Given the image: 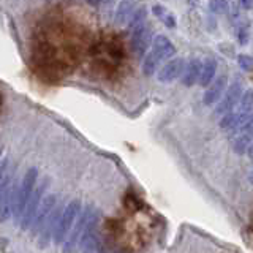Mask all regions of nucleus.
Instances as JSON below:
<instances>
[{
	"mask_svg": "<svg viewBox=\"0 0 253 253\" xmlns=\"http://www.w3.org/2000/svg\"><path fill=\"white\" fill-rule=\"evenodd\" d=\"M124 47L121 40L114 34H103L93 47L95 65L105 75H114L122 65Z\"/></svg>",
	"mask_w": 253,
	"mask_h": 253,
	"instance_id": "nucleus-1",
	"label": "nucleus"
},
{
	"mask_svg": "<svg viewBox=\"0 0 253 253\" xmlns=\"http://www.w3.org/2000/svg\"><path fill=\"white\" fill-rule=\"evenodd\" d=\"M176 54V47L169 42L168 37L158 35L152 42V49L146 55L144 63H142V71L146 76H152L157 68L160 67V63L165 59H169Z\"/></svg>",
	"mask_w": 253,
	"mask_h": 253,
	"instance_id": "nucleus-2",
	"label": "nucleus"
},
{
	"mask_svg": "<svg viewBox=\"0 0 253 253\" xmlns=\"http://www.w3.org/2000/svg\"><path fill=\"white\" fill-rule=\"evenodd\" d=\"M37 180H38V171H37V168H30L26 172V176L22 177L21 184H19V188L14 192L11 215L14 217L16 221L21 220V215H22L24 209H26L29 198H30L32 192H34L35 185H37Z\"/></svg>",
	"mask_w": 253,
	"mask_h": 253,
	"instance_id": "nucleus-3",
	"label": "nucleus"
},
{
	"mask_svg": "<svg viewBox=\"0 0 253 253\" xmlns=\"http://www.w3.org/2000/svg\"><path fill=\"white\" fill-rule=\"evenodd\" d=\"M49 184H51L49 177L44 176V177L42 179V182H40V184L34 188V192H32V195H30V198H29V201H27L26 209H24L22 215H21V220H19L21 228L24 229V231L30 228L32 221H34V218H35V215H37L38 208H40V204H42V201H43L44 193H46L47 187H49Z\"/></svg>",
	"mask_w": 253,
	"mask_h": 253,
	"instance_id": "nucleus-4",
	"label": "nucleus"
},
{
	"mask_svg": "<svg viewBox=\"0 0 253 253\" xmlns=\"http://www.w3.org/2000/svg\"><path fill=\"white\" fill-rule=\"evenodd\" d=\"M79 212H81V201L79 200H73L65 209H63L62 215L57 221V226H55V231H54L55 244H62L67 239V234L71 231V225L75 223Z\"/></svg>",
	"mask_w": 253,
	"mask_h": 253,
	"instance_id": "nucleus-5",
	"label": "nucleus"
},
{
	"mask_svg": "<svg viewBox=\"0 0 253 253\" xmlns=\"http://www.w3.org/2000/svg\"><path fill=\"white\" fill-rule=\"evenodd\" d=\"M98 231H100V212L93 211L89 223L85 225V229L79 241V247H81L83 253H93L98 247Z\"/></svg>",
	"mask_w": 253,
	"mask_h": 253,
	"instance_id": "nucleus-6",
	"label": "nucleus"
},
{
	"mask_svg": "<svg viewBox=\"0 0 253 253\" xmlns=\"http://www.w3.org/2000/svg\"><path fill=\"white\" fill-rule=\"evenodd\" d=\"M152 42H154V32L147 22H142L138 27L133 29L130 44L136 57H142L149 49V46L152 44Z\"/></svg>",
	"mask_w": 253,
	"mask_h": 253,
	"instance_id": "nucleus-7",
	"label": "nucleus"
},
{
	"mask_svg": "<svg viewBox=\"0 0 253 253\" xmlns=\"http://www.w3.org/2000/svg\"><path fill=\"white\" fill-rule=\"evenodd\" d=\"M93 212V208L92 206H87L84 211L79 212V218H78V223L75 225V228L70 231V237L68 241L63 245V252L65 253H75L78 252V247H79V241H81V236L85 229V225L89 223L90 220V215Z\"/></svg>",
	"mask_w": 253,
	"mask_h": 253,
	"instance_id": "nucleus-8",
	"label": "nucleus"
},
{
	"mask_svg": "<svg viewBox=\"0 0 253 253\" xmlns=\"http://www.w3.org/2000/svg\"><path fill=\"white\" fill-rule=\"evenodd\" d=\"M55 204H57V196L55 195H47L43 198L42 204H40L38 208V212L37 215L34 218V221H32V236H37L40 231L43 229L44 226V221L47 220V217H49V213L52 212V209L55 208Z\"/></svg>",
	"mask_w": 253,
	"mask_h": 253,
	"instance_id": "nucleus-9",
	"label": "nucleus"
},
{
	"mask_svg": "<svg viewBox=\"0 0 253 253\" xmlns=\"http://www.w3.org/2000/svg\"><path fill=\"white\" fill-rule=\"evenodd\" d=\"M242 85L239 83H234L229 85V89L228 92L225 93V97L223 100H221L218 105H217V109H215V116H220V117H223L225 114L228 113H231V111L236 108V105L239 103V100L242 98Z\"/></svg>",
	"mask_w": 253,
	"mask_h": 253,
	"instance_id": "nucleus-10",
	"label": "nucleus"
},
{
	"mask_svg": "<svg viewBox=\"0 0 253 253\" xmlns=\"http://www.w3.org/2000/svg\"><path fill=\"white\" fill-rule=\"evenodd\" d=\"M233 138V149L237 154H252V121L241 125ZM233 133V134H234Z\"/></svg>",
	"mask_w": 253,
	"mask_h": 253,
	"instance_id": "nucleus-11",
	"label": "nucleus"
},
{
	"mask_svg": "<svg viewBox=\"0 0 253 253\" xmlns=\"http://www.w3.org/2000/svg\"><path fill=\"white\" fill-rule=\"evenodd\" d=\"M62 212H63V206L62 204H55V208L52 209V212L49 213V217H47V220L44 221L46 226H43V229L40 233V242L38 245L42 249H44L47 244L51 242L52 239V236H54V231H55V226H57V221L62 215Z\"/></svg>",
	"mask_w": 253,
	"mask_h": 253,
	"instance_id": "nucleus-12",
	"label": "nucleus"
},
{
	"mask_svg": "<svg viewBox=\"0 0 253 253\" xmlns=\"http://www.w3.org/2000/svg\"><path fill=\"white\" fill-rule=\"evenodd\" d=\"M184 68H185V60L184 59H172L169 62H166V65H163L160 68V71H158V81L160 83H172L176 81L177 78L182 76V73H184Z\"/></svg>",
	"mask_w": 253,
	"mask_h": 253,
	"instance_id": "nucleus-13",
	"label": "nucleus"
},
{
	"mask_svg": "<svg viewBox=\"0 0 253 253\" xmlns=\"http://www.w3.org/2000/svg\"><path fill=\"white\" fill-rule=\"evenodd\" d=\"M226 85H228V79L225 75H221L218 76L215 81L212 83V85L209 87L208 90H206L204 93V105H213V103H217L221 97V93H223V90L226 89Z\"/></svg>",
	"mask_w": 253,
	"mask_h": 253,
	"instance_id": "nucleus-14",
	"label": "nucleus"
},
{
	"mask_svg": "<svg viewBox=\"0 0 253 253\" xmlns=\"http://www.w3.org/2000/svg\"><path fill=\"white\" fill-rule=\"evenodd\" d=\"M217 73V60L208 57L201 60V70H200V79H198V84L201 87H208L212 81L213 76Z\"/></svg>",
	"mask_w": 253,
	"mask_h": 253,
	"instance_id": "nucleus-15",
	"label": "nucleus"
},
{
	"mask_svg": "<svg viewBox=\"0 0 253 253\" xmlns=\"http://www.w3.org/2000/svg\"><path fill=\"white\" fill-rule=\"evenodd\" d=\"M200 70H201V60L192 59L185 65L184 73H182V76H180L182 83H184L187 87H192V85L198 84V79H200Z\"/></svg>",
	"mask_w": 253,
	"mask_h": 253,
	"instance_id": "nucleus-16",
	"label": "nucleus"
},
{
	"mask_svg": "<svg viewBox=\"0 0 253 253\" xmlns=\"http://www.w3.org/2000/svg\"><path fill=\"white\" fill-rule=\"evenodd\" d=\"M11 174L13 172L10 171V160L5 158V160L0 163V200H2V196L5 195L8 187L13 184Z\"/></svg>",
	"mask_w": 253,
	"mask_h": 253,
	"instance_id": "nucleus-17",
	"label": "nucleus"
},
{
	"mask_svg": "<svg viewBox=\"0 0 253 253\" xmlns=\"http://www.w3.org/2000/svg\"><path fill=\"white\" fill-rule=\"evenodd\" d=\"M134 5L130 3V2H122L121 5H119L117 8V11H116V21L119 24H126L128 26L131 18H133V14H134Z\"/></svg>",
	"mask_w": 253,
	"mask_h": 253,
	"instance_id": "nucleus-18",
	"label": "nucleus"
},
{
	"mask_svg": "<svg viewBox=\"0 0 253 253\" xmlns=\"http://www.w3.org/2000/svg\"><path fill=\"white\" fill-rule=\"evenodd\" d=\"M152 10H154V14L165 24V26H168V27H176V19H174V16H172L168 10H165V8L160 6V5H155V6L152 8Z\"/></svg>",
	"mask_w": 253,
	"mask_h": 253,
	"instance_id": "nucleus-19",
	"label": "nucleus"
},
{
	"mask_svg": "<svg viewBox=\"0 0 253 253\" xmlns=\"http://www.w3.org/2000/svg\"><path fill=\"white\" fill-rule=\"evenodd\" d=\"M146 14H147L146 8H144V6H141L139 10L134 11V14H133V18H131V21H130L128 26H130V27H133V29H134V27H138L139 24L144 22V19H146Z\"/></svg>",
	"mask_w": 253,
	"mask_h": 253,
	"instance_id": "nucleus-20",
	"label": "nucleus"
},
{
	"mask_svg": "<svg viewBox=\"0 0 253 253\" xmlns=\"http://www.w3.org/2000/svg\"><path fill=\"white\" fill-rule=\"evenodd\" d=\"M237 62H239V67L244 70V71H247V73H250L252 71V57L247 54H242L237 57Z\"/></svg>",
	"mask_w": 253,
	"mask_h": 253,
	"instance_id": "nucleus-21",
	"label": "nucleus"
},
{
	"mask_svg": "<svg viewBox=\"0 0 253 253\" xmlns=\"http://www.w3.org/2000/svg\"><path fill=\"white\" fill-rule=\"evenodd\" d=\"M237 40H239L241 44H245L249 42V30H247V26L242 24V27L237 30Z\"/></svg>",
	"mask_w": 253,
	"mask_h": 253,
	"instance_id": "nucleus-22",
	"label": "nucleus"
}]
</instances>
